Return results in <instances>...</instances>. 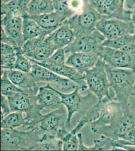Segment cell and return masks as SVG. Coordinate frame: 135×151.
I'll list each match as a JSON object with an SVG mask.
<instances>
[{
	"label": "cell",
	"mask_w": 135,
	"mask_h": 151,
	"mask_svg": "<svg viewBox=\"0 0 135 151\" xmlns=\"http://www.w3.org/2000/svg\"><path fill=\"white\" fill-rule=\"evenodd\" d=\"M135 4V0H126L124 4V7L125 9L128 10H132Z\"/></svg>",
	"instance_id": "cell-39"
},
{
	"label": "cell",
	"mask_w": 135,
	"mask_h": 151,
	"mask_svg": "<svg viewBox=\"0 0 135 151\" xmlns=\"http://www.w3.org/2000/svg\"><path fill=\"white\" fill-rule=\"evenodd\" d=\"M125 1H126V0H124V1H125Z\"/></svg>",
	"instance_id": "cell-45"
},
{
	"label": "cell",
	"mask_w": 135,
	"mask_h": 151,
	"mask_svg": "<svg viewBox=\"0 0 135 151\" xmlns=\"http://www.w3.org/2000/svg\"><path fill=\"white\" fill-rule=\"evenodd\" d=\"M123 114L121 104L116 100L109 99L103 107L99 118L91 123V130L94 134L103 135L118 122Z\"/></svg>",
	"instance_id": "cell-5"
},
{
	"label": "cell",
	"mask_w": 135,
	"mask_h": 151,
	"mask_svg": "<svg viewBox=\"0 0 135 151\" xmlns=\"http://www.w3.org/2000/svg\"><path fill=\"white\" fill-rule=\"evenodd\" d=\"M134 35H135V28H134Z\"/></svg>",
	"instance_id": "cell-44"
},
{
	"label": "cell",
	"mask_w": 135,
	"mask_h": 151,
	"mask_svg": "<svg viewBox=\"0 0 135 151\" xmlns=\"http://www.w3.org/2000/svg\"><path fill=\"white\" fill-rule=\"evenodd\" d=\"M101 15L86 0L85 5L80 12L66 20L72 28L76 37L88 35L96 30V25L102 18Z\"/></svg>",
	"instance_id": "cell-4"
},
{
	"label": "cell",
	"mask_w": 135,
	"mask_h": 151,
	"mask_svg": "<svg viewBox=\"0 0 135 151\" xmlns=\"http://www.w3.org/2000/svg\"><path fill=\"white\" fill-rule=\"evenodd\" d=\"M41 134L33 130L18 131L16 129H1V150L38 151Z\"/></svg>",
	"instance_id": "cell-2"
},
{
	"label": "cell",
	"mask_w": 135,
	"mask_h": 151,
	"mask_svg": "<svg viewBox=\"0 0 135 151\" xmlns=\"http://www.w3.org/2000/svg\"><path fill=\"white\" fill-rule=\"evenodd\" d=\"M79 140L78 151H91L90 147H88L84 144V137L81 132H78L77 134Z\"/></svg>",
	"instance_id": "cell-38"
},
{
	"label": "cell",
	"mask_w": 135,
	"mask_h": 151,
	"mask_svg": "<svg viewBox=\"0 0 135 151\" xmlns=\"http://www.w3.org/2000/svg\"><path fill=\"white\" fill-rule=\"evenodd\" d=\"M70 0H53L55 11L68 19L74 15L69 8Z\"/></svg>",
	"instance_id": "cell-31"
},
{
	"label": "cell",
	"mask_w": 135,
	"mask_h": 151,
	"mask_svg": "<svg viewBox=\"0 0 135 151\" xmlns=\"http://www.w3.org/2000/svg\"><path fill=\"white\" fill-rule=\"evenodd\" d=\"M38 104L43 108H58L62 105L61 97L57 90L47 83L46 85L39 88L36 95Z\"/></svg>",
	"instance_id": "cell-16"
},
{
	"label": "cell",
	"mask_w": 135,
	"mask_h": 151,
	"mask_svg": "<svg viewBox=\"0 0 135 151\" xmlns=\"http://www.w3.org/2000/svg\"><path fill=\"white\" fill-rule=\"evenodd\" d=\"M32 66L30 73L36 83L45 82L53 83L57 86L58 89L62 90H74L77 87V84H73L72 81L70 79L62 77V76L45 67L34 62H32Z\"/></svg>",
	"instance_id": "cell-12"
},
{
	"label": "cell",
	"mask_w": 135,
	"mask_h": 151,
	"mask_svg": "<svg viewBox=\"0 0 135 151\" xmlns=\"http://www.w3.org/2000/svg\"><path fill=\"white\" fill-rule=\"evenodd\" d=\"M85 80L88 90L98 99L108 97L116 100L115 92L108 79L105 63L101 58H99L92 68L86 72Z\"/></svg>",
	"instance_id": "cell-3"
},
{
	"label": "cell",
	"mask_w": 135,
	"mask_h": 151,
	"mask_svg": "<svg viewBox=\"0 0 135 151\" xmlns=\"http://www.w3.org/2000/svg\"><path fill=\"white\" fill-rule=\"evenodd\" d=\"M106 38L96 29L88 35L78 36L64 48L65 53L96 52Z\"/></svg>",
	"instance_id": "cell-11"
},
{
	"label": "cell",
	"mask_w": 135,
	"mask_h": 151,
	"mask_svg": "<svg viewBox=\"0 0 135 151\" xmlns=\"http://www.w3.org/2000/svg\"><path fill=\"white\" fill-rule=\"evenodd\" d=\"M20 50L16 48L11 45L1 42V55H9L11 53H16L18 50Z\"/></svg>",
	"instance_id": "cell-36"
},
{
	"label": "cell",
	"mask_w": 135,
	"mask_h": 151,
	"mask_svg": "<svg viewBox=\"0 0 135 151\" xmlns=\"http://www.w3.org/2000/svg\"><path fill=\"white\" fill-rule=\"evenodd\" d=\"M63 150L64 151H78L79 140L77 134L69 132L62 139Z\"/></svg>",
	"instance_id": "cell-32"
},
{
	"label": "cell",
	"mask_w": 135,
	"mask_h": 151,
	"mask_svg": "<svg viewBox=\"0 0 135 151\" xmlns=\"http://www.w3.org/2000/svg\"><path fill=\"white\" fill-rule=\"evenodd\" d=\"M45 68L62 77L70 79L78 86L80 91H85L88 89L87 85L85 80V75H83L73 67L66 64L57 65H48Z\"/></svg>",
	"instance_id": "cell-17"
},
{
	"label": "cell",
	"mask_w": 135,
	"mask_h": 151,
	"mask_svg": "<svg viewBox=\"0 0 135 151\" xmlns=\"http://www.w3.org/2000/svg\"><path fill=\"white\" fill-rule=\"evenodd\" d=\"M131 15V21L135 25V4L132 9Z\"/></svg>",
	"instance_id": "cell-40"
},
{
	"label": "cell",
	"mask_w": 135,
	"mask_h": 151,
	"mask_svg": "<svg viewBox=\"0 0 135 151\" xmlns=\"http://www.w3.org/2000/svg\"><path fill=\"white\" fill-rule=\"evenodd\" d=\"M56 49L48 36L25 41L20 52L28 58L42 62L51 56Z\"/></svg>",
	"instance_id": "cell-7"
},
{
	"label": "cell",
	"mask_w": 135,
	"mask_h": 151,
	"mask_svg": "<svg viewBox=\"0 0 135 151\" xmlns=\"http://www.w3.org/2000/svg\"><path fill=\"white\" fill-rule=\"evenodd\" d=\"M109 99H112L110 97H104L101 99H98L97 101L92 106L83 113L79 119L77 125L70 132L73 134H77L79 131L84 127L85 124L94 122L98 119L100 115L101 109L104 104Z\"/></svg>",
	"instance_id": "cell-20"
},
{
	"label": "cell",
	"mask_w": 135,
	"mask_h": 151,
	"mask_svg": "<svg viewBox=\"0 0 135 151\" xmlns=\"http://www.w3.org/2000/svg\"><path fill=\"white\" fill-rule=\"evenodd\" d=\"M23 91V90L14 85L9 79L5 70H1V92L3 96L9 97L17 92Z\"/></svg>",
	"instance_id": "cell-27"
},
{
	"label": "cell",
	"mask_w": 135,
	"mask_h": 151,
	"mask_svg": "<svg viewBox=\"0 0 135 151\" xmlns=\"http://www.w3.org/2000/svg\"><path fill=\"white\" fill-rule=\"evenodd\" d=\"M105 65L110 86L115 92V99L121 104L124 111L131 110L130 102L135 85V71L114 68L105 64Z\"/></svg>",
	"instance_id": "cell-1"
},
{
	"label": "cell",
	"mask_w": 135,
	"mask_h": 151,
	"mask_svg": "<svg viewBox=\"0 0 135 151\" xmlns=\"http://www.w3.org/2000/svg\"><path fill=\"white\" fill-rule=\"evenodd\" d=\"M29 16L36 22L48 35L53 32L67 20L65 17L55 11L45 14Z\"/></svg>",
	"instance_id": "cell-19"
},
{
	"label": "cell",
	"mask_w": 135,
	"mask_h": 151,
	"mask_svg": "<svg viewBox=\"0 0 135 151\" xmlns=\"http://www.w3.org/2000/svg\"><path fill=\"white\" fill-rule=\"evenodd\" d=\"M13 0H1V4H4L7 3L8 2H11Z\"/></svg>",
	"instance_id": "cell-42"
},
{
	"label": "cell",
	"mask_w": 135,
	"mask_h": 151,
	"mask_svg": "<svg viewBox=\"0 0 135 151\" xmlns=\"http://www.w3.org/2000/svg\"><path fill=\"white\" fill-rule=\"evenodd\" d=\"M135 100V85H134V86L133 93V95H132V97L131 98V99H130V100ZM132 102H133V103H134L135 104V101L131 102H130V103H132ZM134 112H135V110H134Z\"/></svg>",
	"instance_id": "cell-41"
},
{
	"label": "cell",
	"mask_w": 135,
	"mask_h": 151,
	"mask_svg": "<svg viewBox=\"0 0 135 151\" xmlns=\"http://www.w3.org/2000/svg\"><path fill=\"white\" fill-rule=\"evenodd\" d=\"M134 28L135 24L132 21L116 18H102L96 25V29L106 40H112L125 35H134Z\"/></svg>",
	"instance_id": "cell-8"
},
{
	"label": "cell",
	"mask_w": 135,
	"mask_h": 151,
	"mask_svg": "<svg viewBox=\"0 0 135 151\" xmlns=\"http://www.w3.org/2000/svg\"><path fill=\"white\" fill-rule=\"evenodd\" d=\"M31 0H13L1 4V15L9 14L22 17L28 15V11Z\"/></svg>",
	"instance_id": "cell-22"
},
{
	"label": "cell",
	"mask_w": 135,
	"mask_h": 151,
	"mask_svg": "<svg viewBox=\"0 0 135 151\" xmlns=\"http://www.w3.org/2000/svg\"><path fill=\"white\" fill-rule=\"evenodd\" d=\"M63 142L58 139L53 134H41L38 151H62Z\"/></svg>",
	"instance_id": "cell-25"
},
{
	"label": "cell",
	"mask_w": 135,
	"mask_h": 151,
	"mask_svg": "<svg viewBox=\"0 0 135 151\" xmlns=\"http://www.w3.org/2000/svg\"><path fill=\"white\" fill-rule=\"evenodd\" d=\"M53 0H31L29 3L28 15H38L54 11Z\"/></svg>",
	"instance_id": "cell-26"
},
{
	"label": "cell",
	"mask_w": 135,
	"mask_h": 151,
	"mask_svg": "<svg viewBox=\"0 0 135 151\" xmlns=\"http://www.w3.org/2000/svg\"><path fill=\"white\" fill-rule=\"evenodd\" d=\"M23 35L25 42L40 37H46L49 35L29 15L23 17Z\"/></svg>",
	"instance_id": "cell-23"
},
{
	"label": "cell",
	"mask_w": 135,
	"mask_h": 151,
	"mask_svg": "<svg viewBox=\"0 0 135 151\" xmlns=\"http://www.w3.org/2000/svg\"><path fill=\"white\" fill-rule=\"evenodd\" d=\"M99 58L96 52H75L71 53L66 60V64L85 75L87 71L95 65Z\"/></svg>",
	"instance_id": "cell-15"
},
{
	"label": "cell",
	"mask_w": 135,
	"mask_h": 151,
	"mask_svg": "<svg viewBox=\"0 0 135 151\" xmlns=\"http://www.w3.org/2000/svg\"><path fill=\"white\" fill-rule=\"evenodd\" d=\"M1 42L7 43L8 45H11L12 46L15 47L16 48H18L17 47V45L14 41H13L9 37L7 34L6 33L4 29L1 27ZM20 49V48H18Z\"/></svg>",
	"instance_id": "cell-37"
},
{
	"label": "cell",
	"mask_w": 135,
	"mask_h": 151,
	"mask_svg": "<svg viewBox=\"0 0 135 151\" xmlns=\"http://www.w3.org/2000/svg\"><path fill=\"white\" fill-rule=\"evenodd\" d=\"M23 22L22 17L9 14L1 15V27L20 49L25 43L23 35Z\"/></svg>",
	"instance_id": "cell-13"
},
{
	"label": "cell",
	"mask_w": 135,
	"mask_h": 151,
	"mask_svg": "<svg viewBox=\"0 0 135 151\" xmlns=\"http://www.w3.org/2000/svg\"><path fill=\"white\" fill-rule=\"evenodd\" d=\"M32 66V63L29 58L21 53L20 50L17 52V58L14 70L30 73Z\"/></svg>",
	"instance_id": "cell-30"
},
{
	"label": "cell",
	"mask_w": 135,
	"mask_h": 151,
	"mask_svg": "<svg viewBox=\"0 0 135 151\" xmlns=\"http://www.w3.org/2000/svg\"><path fill=\"white\" fill-rule=\"evenodd\" d=\"M135 41V35H125L112 40H106L103 42L102 45L113 49L120 50L129 43Z\"/></svg>",
	"instance_id": "cell-28"
},
{
	"label": "cell",
	"mask_w": 135,
	"mask_h": 151,
	"mask_svg": "<svg viewBox=\"0 0 135 151\" xmlns=\"http://www.w3.org/2000/svg\"><path fill=\"white\" fill-rule=\"evenodd\" d=\"M23 113L21 111L12 112L1 119V129H16L22 127L28 129L30 123L25 117L23 116Z\"/></svg>",
	"instance_id": "cell-24"
},
{
	"label": "cell",
	"mask_w": 135,
	"mask_h": 151,
	"mask_svg": "<svg viewBox=\"0 0 135 151\" xmlns=\"http://www.w3.org/2000/svg\"><path fill=\"white\" fill-rule=\"evenodd\" d=\"M67 120V111L61 105L53 111L43 114L40 122L31 130L40 134L48 133L55 135L60 129L66 127Z\"/></svg>",
	"instance_id": "cell-10"
},
{
	"label": "cell",
	"mask_w": 135,
	"mask_h": 151,
	"mask_svg": "<svg viewBox=\"0 0 135 151\" xmlns=\"http://www.w3.org/2000/svg\"><path fill=\"white\" fill-rule=\"evenodd\" d=\"M91 151H109L113 150L111 138L101 135L98 139L94 141V146L90 147Z\"/></svg>",
	"instance_id": "cell-33"
},
{
	"label": "cell",
	"mask_w": 135,
	"mask_h": 151,
	"mask_svg": "<svg viewBox=\"0 0 135 151\" xmlns=\"http://www.w3.org/2000/svg\"><path fill=\"white\" fill-rule=\"evenodd\" d=\"M121 3L123 4V5H124V4H125V1H124V0H121Z\"/></svg>",
	"instance_id": "cell-43"
},
{
	"label": "cell",
	"mask_w": 135,
	"mask_h": 151,
	"mask_svg": "<svg viewBox=\"0 0 135 151\" xmlns=\"http://www.w3.org/2000/svg\"><path fill=\"white\" fill-rule=\"evenodd\" d=\"M48 37L56 50L68 47L76 38L74 31L66 21L58 28L48 35Z\"/></svg>",
	"instance_id": "cell-18"
},
{
	"label": "cell",
	"mask_w": 135,
	"mask_h": 151,
	"mask_svg": "<svg viewBox=\"0 0 135 151\" xmlns=\"http://www.w3.org/2000/svg\"><path fill=\"white\" fill-rule=\"evenodd\" d=\"M61 97V103L65 106L67 111V129L71 128V120L73 115L77 112H82V104L86 96L81 94L79 87L77 86L70 93H63L57 90Z\"/></svg>",
	"instance_id": "cell-14"
},
{
	"label": "cell",
	"mask_w": 135,
	"mask_h": 151,
	"mask_svg": "<svg viewBox=\"0 0 135 151\" xmlns=\"http://www.w3.org/2000/svg\"><path fill=\"white\" fill-rule=\"evenodd\" d=\"M9 79L14 85L23 90L39 89L38 83L34 80L30 73L16 70H6Z\"/></svg>",
	"instance_id": "cell-21"
},
{
	"label": "cell",
	"mask_w": 135,
	"mask_h": 151,
	"mask_svg": "<svg viewBox=\"0 0 135 151\" xmlns=\"http://www.w3.org/2000/svg\"><path fill=\"white\" fill-rule=\"evenodd\" d=\"M96 53L106 65L114 68L131 69L135 71V52H127L101 45Z\"/></svg>",
	"instance_id": "cell-6"
},
{
	"label": "cell",
	"mask_w": 135,
	"mask_h": 151,
	"mask_svg": "<svg viewBox=\"0 0 135 151\" xmlns=\"http://www.w3.org/2000/svg\"><path fill=\"white\" fill-rule=\"evenodd\" d=\"M17 58V52L9 55H1V70H14Z\"/></svg>",
	"instance_id": "cell-34"
},
{
	"label": "cell",
	"mask_w": 135,
	"mask_h": 151,
	"mask_svg": "<svg viewBox=\"0 0 135 151\" xmlns=\"http://www.w3.org/2000/svg\"><path fill=\"white\" fill-rule=\"evenodd\" d=\"M1 119H3L4 117L6 116L11 112L8 99L6 96L2 95L1 98Z\"/></svg>",
	"instance_id": "cell-35"
},
{
	"label": "cell",
	"mask_w": 135,
	"mask_h": 151,
	"mask_svg": "<svg viewBox=\"0 0 135 151\" xmlns=\"http://www.w3.org/2000/svg\"><path fill=\"white\" fill-rule=\"evenodd\" d=\"M64 48L58 49L55 51V52L47 59L42 62H38L36 60L30 59L32 62H34L40 65L45 67L48 65H57L66 64V57H65Z\"/></svg>",
	"instance_id": "cell-29"
},
{
	"label": "cell",
	"mask_w": 135,
	"mask_h": 151,
	"mask_svg": "<svg viewBox=\"0 0 135 151\" xmlns=\"http://www.w3.org/2000/svg\"><path fill=\"white\" fill-rule=\"evenodd\" d=\"M92 7L105 18L131 21L132 11L126 9L121 0H87Z\"/></svg>",
	"instance_id": "cell-9"
}]
</instances>
